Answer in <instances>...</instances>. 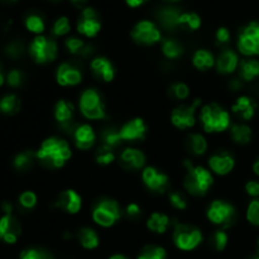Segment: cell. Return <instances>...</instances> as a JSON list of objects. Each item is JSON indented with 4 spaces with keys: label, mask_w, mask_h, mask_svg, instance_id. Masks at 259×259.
<instances>
[{
    "label": "cell",
    "mask_w": 259,
    "mask_h": 259,
    "mask_svg": "<svg viewBox=\"0 0 259 259\" xmlns=\"http://www.w3.org/2000/svg\"><path fill=\"white\" fill-rule=\"evenodd\" d=\"M172 2H179V0H172Z\"/></svg>",
    "instance_id": "e7e4bbea"
},
{
    "label": "cell",
    "mask_w": 259,
    "mask_h": 259,
    "mask_svg": "<svg viewBox=\"0 0 259 259\" xmlns=\"http://www.w3.org/2000/svg\"><path fill=\"white\" fill-rule=\"evenodd\" d=\"M73 141L76 147L81 151H88L94 146L96 141V134L93 126L89 124H81L73 132Z\"/></svg>",
    "instance_id": "d6986e66"
},
{
    "label": "cell",
    "mask_w": 259,
    "mask_h": 259,
    "mask_svg": "<svg viewBox=\"0 0 259 259\" xmlns=\"http://www.w3.org/2000/svg\"><path fill=\"white\" fill-rule=\"evenodd\" d=\"M186 175H185L184 186L194 196H204L214 184V177L209 169L202 166H195L190 161L185 162Z\"/></svg>",
    "instance_id": "7a4b0ae2"
},
{
    "label": "cell",
    "mask_w": 259,
    "mask_h": 259,
    "mask_svg": "<svg viewBox=\"0 0 259 259\" xmlns=\"http://www.w3.org/2000/svg\"><path fill=\"white\" fill-rule=\"evenodd\" d=\"M147 133V125L143 119L134 118L132 120L126 121L119 131L121 141L133 142L143 139Z\"/></svg>",
    "instance_id": "9a60e30c"
},
{
    "label": "cell",
    "mask_w": 259,
    "mask_h": 259,
    "mask_svg": "<svg viewBox=\"0 0 259 259\" xmlns=\"http://www.w3.org/2000/svg\"><path fill=\"white\" fill-rule=\"evenodd\" d=\"M230 136L237 144H248L252 139V129L245 124H234L230 126Z\"/></svg>",
    "instance_id": "83f0119b"
},
{
    "label": "cell",
    "mask_w": 259,
    "mask_h": 259,
    "mask_svg": "<svg viewBox=\"0 0 259 259\" xmlns=\"http://www.w3.org/2000/svg\"><path fill=\"white\" fill-rule=\"evenodd\" d=\"M121 162L124 166L131 167V168L139 169L146 163V156L142 151L136 148H126L121 152L120 156Z\"/></svg>",
    "instance_id": "603a6c76"
},
{
    "label": "cell",
    "mask_w": 259,
    "mask_h": 259,
    "mask_svg": "<svg viewBox=\"0 0 259 259\" xmlns=\"http://www.w3.org/2000/svg\"><path fill=\"white\" fill-rule=\"evenodd\" d=\"M166 250L157 245H147L142 249L137 259H166Z\"/></svg>",
    "instance_id": "d590c367"
},
{
    "label": "cell",
    "mask_w": 259,
    "mask_h": 259,
    "mask_svg": "<svg viewBox=\"0 0 259 259\" xmlns=\"http://www.w3.org/2000/svg\"><path fill=\"white\" fill-rule=\"evenodd\" d=\"M71 2H72V4L75 5V7L82 8L83 5L86 4V2H88V0H71Z\"/></svg>",
    "instance_id": "9f6ffc18"
},
{
    "label": "cell",
    "mask_w": 259,
    "mask_h": 259,
    "mask_svg": "<svg viewBox=\"0 0 259 259\" xmlns=\"http://www.w3.org/2000/svg\"><path fill=\"white\" fill-rule=\"evenodd\" d=\"M56 81L60 86H76L82 81V75L75 66L65 62L57 67Z\"/></svg>",
    "instance_id": "ac0fdd59"
},
{
    "label": "cell",
    "mask_w": 259,
    "mask_h": 259,
    "mask_svg": "<svg viewBox=\"0 0 259 259\" xmlns=\"http://www.w3.org/2000/svg\"><path fill=\"white\" fill-rule=\"evenodd\" d=\"M91 70L93 72L105 82H110L115 77V68L113 63L105 57H96L91 61Z\"/></svg>",
    "instance_id": "ffe728a7"
},
{
    "label": "cell",
    "mask_w": 259,
    "mask_h": 259,
    "mask_svg": "<svg viewBox=\"0 0 259 259\" xmlns=\"http://www.w3.org/2000/svg\"><path fill=\"white\" fill-rule=\"evenodd\" d=\"M78 240L85 249H95L99 247V235L91 228H82L78 230Z\"/></svg>",
    "instance_id": "f546056e"
},
{
    "label": "cell",
    "mask_w": 259,
    "mask_h": 259,
    "mask_svg": "<svg viewBox=\"0 0 259 259\" xmlns=\"http://www.w3.org/2000/svg\"><path fill=\"white\" fill-rule=\"evenodd\" d=\"M239 75L244 81H253L259 76L258 60H243L239 63Z\"/></svg>",
    "instance_id": "4316f807"
},
{
    "label": "cell",
    "mask_w": 259,
    "mask_h": 259,
    "mask_svg": "<svg viewBox=\"0 0 259 259\" xmlns=\"http://www.w3.org/2000/svg\"><path fill=\"white\" fill-rule=\"evenodd\" d=\"M71 30V25H70V22H68V19L66 17H61L58 18L57 20L55 22V24H53V28H52V32L55 35H65L67 34V33H70Z\"/></svg>",
    "instance_id": "ee69618b"
},
{
    "label": "cell",
    "mask_w": 259,
    "mask_h": 259,
    "mask_svg": "<svg viewBox=\"0 0 259 259\" xmlns=\"http://www.w3.org/2000/svg\"><path fill=\"white\" fill-rule=\"evenodd\" d=\"M255 109H257V103L252 98H248V96L238 98L234 105L232 106L233 113L237 114L239 118L244 119V120H250L254 116Z\"/></svg>",
    "instance_id": "7402d4cb"
},
{
    "label": "cell",
    "mask_w": 259,
    "mask_h": 259,
    "mask_svg": "<svg viewBox=\"0 0 259 259\" xmlns=\"http://www.w3.org/2000/svg\"><path fill=\"white\" fill-rule=\"evenodd\" d=\"M25 28H27L29 32L34 33V34H38L39 35L40 33L45 32V22H43L42 17H39V15L37 14H30L28 15L27 18H25Z\"/></svg>",
    "instance_id": "8d00e7d4"
},
{
    "label": "cell",
    "mask_w": 259,
    "mask_h": 259,
    "mask_svg": "<svg viewBox=\"0 0 259 259\" xmlns=\"http://www.w3.org/2000/svg\"><path fill=\"white\" fill-rule=\"evenodd\" d=\"M57 206L60 209H62L63 211L67 212V214L75 215L82 207V199H81L80 195L75 191V190H65V191L61 192L57 197Z\"/></svg>",
    "instance_id": "e0dca14e"
},
{
    "label": "cell",
    "mask_w": 259,
    "mask_h": 259,
    "mask_svg": "<svg viewBox=\"0 0 259 259\" xmlns=\"http://www.w3.org/2000/svg\"><path fill=\"white\" fill-rule=\"evenodd\" d=\"M168 199H169V202H171V205L175 207V209H179V210L187 209L186 199H185L184 195L180 194V192H177V191L171 192L168 196Z\"/></svg>",
    "instance_id": "7dc6e473"
},
{
    "label": "cell",
    "mask_w": 259,
    "mask_h": 259,
    "mask_svg": "<svg viewBox=\"0 0 259 259\" xmlns=\"http://www.w3.org/2000/svg\"><path fill=\"white\" fill-rule=\"evenodd\" d=\"M245 191L249 196L258 197L259 196V182L257 181H249L245 185Z\"/></svg>",
    "instance_id": "816d5d0a"
},
{
    "label": "cell",
    "mask_w": 259,
    "mask_h": 259,
    "mask_svg": "<svg viewBox=\"0 0 259 259\" xmlns=\"http://www.w3.org/2000/svg\"><path fill=\"white\" fill-rule=\"evenodd\" d=\"M179 25L190 30H196L201 25V18L196 13H182L179 20Z\"/></svg>",
    "instance_id": "e575fe53"
},
{
    "label": "cell",
    "mask_w": 259,
    "mask_h": 259,
    "mask_svg": "<svg viewBox=\"0 0 259 259\" xmlns=\"http://www.w3.org/2000/svg\"><path fill=\"white\" fill-rule=\"evenodd\" d=\"M126 215H129L131 218H136L141 215V207H139L138 204H129L125 209Z\"/></svg>",
    "instance_id": "f5cc1de1"
},
{
    "label": "cell",
    "mask_w": 259,
    "mask_h": 259,
    "mask_svg": "<svg viewBox=\"0 0 259 259\" xmlns=\"http://www.w3.org/2000/svg\"><path fill=\"white\" fill-rule=\"evenodd\" d=\"M247 220L252 225L259 227V200L255 199L250 201L247 209Z\"/></svg>",
    "instance_id": "b9f144b4"
},
{
    "label": "cell",
    "mask_w": 259,
    "mask_h": 259,
    "mask_svg": "<svg viewBox=\"0 0 259 259\" xmlns=\"http://www.w3.org/2000/svg\"><path fill=\"white\" fill-rule=\"evenodd\" d=\"M132 38L139 45H154L161 40V32L156 24L149 20H142L137 23L136 27L133 28L131 33Z\"/></svg>",
    "instance_id": "8fae6325"
},
{
    "label": "cell",
    "mask_w": 259,
    "mask_h": 259,
    "mask_svg": "<svg viewBox=\"0 0 259 259\" xmlns=\"http://www.w3.org/2000/svg\"><path fill=\"white\" fill-rule=\"evenodd\" d=\"M35 153H32V152H22V153L17 154L14 158V167L18 169V171H28L30 167L33 166V161H34Z\"/></svg>",
    "instance_id": "836d02e7"
},
{
    "label": "cell",
    "mask_w": 259,
    "mask_h": 259,
    "mask_svg": "<svg viewBox=\"0 0 259 259\" xmlns=\"http://www.w3.org/2000/svg\"><path fill=\"white\" fill-rule=\"evenodd\" d=\"M37 204V195L33 191H24L19 196V205L23 209L30 210Z\"/></svg>",
    "instance_id": "f6af8a7d"
},
{
    "label": "cell",
    "mask_w": 259,
    "mask_h": 259,
    "mask_svg": "<svg viewBox=\"0 0 259 259\" xmlns=\"http://www.w3.org/2000/svg\"><path fill=\"white\" fill-rule=\"evenodd\" d=\"M19 259H53L48 254L47 252L42 249H35V248H30V249L24 250L20 254Z\"/></svg>",
    "instance_id": "bcb514c9"
},
{
    "label": "cell",
    "mask_w": 259,
    "mask_h": 259,
    "mask_svg": "<svg viewBox=\"0 0 259 259\" xmlns=\"http://www.w3.org/2000/svg\"><path fill=\"white\" fill-rule=\"evenodd\" d=\"M109 259H129V258L125 257L124 254H113Z\"/></svg>",
    "instance_id": "680465c9"
},
{
    "label": "cell",
    "mask_w": 259,
    "mask_h": 259,
    "mask_svg": "<svg viewBox=\"0 0 259 259\" xmlns=\"http://www.w3.org/2000/svg\"><path fill=\"white\" fill-rule=\"evenodd\" d=\"M182 13H180L176 8H164L159 13V20L162 25L167 29H174V28L180 27L179 20Z\"/></svg>",
    "instance_id": "f1b7e54d"
},
{
    "label": "cell",
    "mask_w": 259,
    "mask_h": 259,
    "mask_svg": "<svg viewBox=\"0 0 259 259\" xmlns=\"http://www.w3.org/2000/svg\"><path fill=\"white\" fill-rule=\"evenodd\" d=\"M238 67H239V58L234 51L224 50L217 58V68L220 73L228 75L234 72Z\"/></svg>",
    "instance_id": "44dd1931"
},
{
    "label": "cell",
    "mask_w": 259,
    "mask_h": 259,
    "mask_svg": "<svg viewBox=\"0 0 259 259\" xmlns=\"http://www.w3.org/2000/svg\"><path fill=\"white\" fill-rule=\"evenodd\" d=\"M187 147L194 154L201 156L207 151V142L200 133H192L187 138Z\"/></svg>",
    "instance_id": "4dcf8cb0"
},
{
    "label": "cell",
    "mask_w": 259,
    "mask_h": 259,
    "mask_svg": "<svg viewBox=\"0 0 259 259\" xmlns=\"http://www.w3.org/2000/svg\"><path fill=\"white\" fill-rule=\"evenodd\" d=\"M162 52L169 60H176L184 53V47L176 39H166L162 42Z\"/></svg>",
    "instance_id": "d6a6232c"
},
{
    "label": "cell",
    "mask_w": 259,
    "mask_h": 259,
    "mask_svg": "<svg viewBox=\"0 0 259 259\" xmlns=\"http://www.w3.org/2000/svg\"><path fill=\"white\" fill-rule=\"evenodd\" d=\"M114 159H115V154H114L113 149L109 147L101 146L96 152V162L100 166H108V164L113 163Z\"/></svg>",
    "instance_id": "f35d334b"
},
{
    "label": "cell",
    "mask_w": 259,
    "mask_h": 259,
    "mask_svg": "<svg viewBox=\"0 0 259 259\" xmlns=\"http://www.w3.org/2000/svg\"><path fill=\"white\" fill-rule=\"evenodd\" d=\"M215 63L217 60L214 58V55L207 50H197L192 57V65L200 71L209 70Z\"/></svg>",
    "instance_id": "d4e9b609"
},
{
    "label": "cell",
    "mask_w": 259,
    "mask_h": 259,
    "mask_svg": "<svg viewBox=\"0 0 259 259\" xmlns=\"http://www.w3.org/2000/svg\"><path fill=\"white\" fill-rule=\"evenodd\" d=\"M29 53L37 63L52 62L57 57V45L51 38L37 35L29 46Z\"/></svg>",
    "instance_id": "8992f818"
},
{
    "label": "cell",
    "mask_w": 259,
    "mask_h": 259,
    "mask_svg": "<svg viewBox=\"0 0 259 259\" xmlns=\"http://www.w3.org/2000/svg\"><path fill=\"white\" fill-rule=\"evenodd\" d=\"M253 171H254V174L257 175V176H259V158L254 162V164H253Z\"/></svg>",
    "instance_id": "6f0895ef"
},
{
    "label": "cell",
    "mask_w": 259,
    "mask_h": 259,
    "mask_svg": "<svg viewBox=\"0 0 259 259\" xmlns=\"http://www.w3.org/2000/svg\"><path fill=\"white\" fill-rule=\"evenodd\" d=\"M78 105H80L81 114L86 119L101 120V119L106 118L105 106L101 100L100 94L95 89H88V90L83 91L80 96Z\"/></svg>",
    "instance_id": "277c9868"
},
{
    "label": "cell",
    "mask_w": 259,
    "mask_h": 259,
    "mask_svg": "<svg viewBox=\"0 0 259 259\" xmlns=\"http://www.w3.org/2000/svg\"><path fill=\"white\" fill-rule=\"evenodd\" d=\"M2 210H3V212H4V214H12V211H13L12 204H10V202H8V201H4V202H3V205H2Z\"/></svg>",
    "instance_id": "11a10c76"
},
{
    "label": "cell",
    "mask_w": 259,
    "mask_h": 259,
    "mask_svg": "<svg viewBox=\"0 0 259 259\" xmlns=\"http://www.w3.org/2000/svg\"><path fill=\"white\" fill-rule=\"evenodd\" d=\"M258 253H259V240H258Z\"/></svg>",
    "instance_id": "be15d7a7"
},
{
    "label": "cell",
    "mask_w": 259,
    "mask_h": 259,
    "mask_svg": "<svg viewBox=\"0 0 259 259\" xmlns=\"http://www.w3.org/2000/svg\"><path fill=\"white\" fill-rule=\"evenodd\" d=\"M228 239L229 238H228V234L224 230H217L211 237V244L214 247V249L218 250V252L224 250L228 244Z\"/></svg>",
    "instance_id": "ab89813d"
},
{
    "label": "cell",
    "mask_w": 259,
    "mask_h": 259,
    "mask_svg": "<svg viewBox=\"0 0 259 259\" xmlns=\"http://www.w3.org/2000/svg\"><path fill=\"white\" fill-rule=\"evenodd\" d=\"M101 138H103V146L109 147V148L111 149H113L114 147L118 146V144L121 142L119 132L110 131V129H106V131L103 133V136H101Z\"/></svg>",
    "instance_id": "60d3db41"
},
{
    "label": "cell",
    "mask_w": 259,
    "mask_h": 259,
    "mask_svg": "<svg viewBox=\"0 0 259 259\" xmlns=\"http://www.w3.org/2000/svg\"><path fill=\"white\" fill-rule=\"evenodd\" d=\"M4 2H17V0H4Z\"/></svg>",
    "instance_id": "94428289"
},
{
    "label": "cell",
    "mask_w": 259,
    "mask_h": 259,
    "mask_svg": "<svg viewBox=\"0 0 259 259\" xmlns=\"http://www.w3.org/2000/svg\"><path fill=\"white\" fill-rule=\"evenodd\" d=\"M206 217L212 224L229 227L237 217L235 207L224 200H215L210 204L206 211Z\"/></svg>",
    "instance_id": "ba28073f"
},
{
    "label": "cell",
    "mask_w": 259,
    "mask_h": 259,
    "mask_svg": "<svg viewBox=\"0 0 259 259\" xmlns=\"http://www.w3.org/2000/svg\"><path fill=\"white\" fill-rule=\"evenodd\" d=\"M70 144L65 139L51 137L43 141L39 149L35 152V158L39 159L43 164L53 168H61L71 158Z\"/></svg>",
    "instance_id": "6da1fadb"
},
{
    "label": "cell",
    "mask_w": 259,
    "mask_h": 259,
    "mask_svg": "<svg viewBox=\"0 0 259 259\" xmlns=\"http://www.w3.org/2000/svg\"><path fill=\"white\" fill-rule=\"evenodd\" d=\"M22 227L13 214H4L0 218V240L7 244H14L19 238Z\"/></svg>",
    "instance_id": "7c38bea8"
},
{
    "label": "cell",
    "mask_w": 259,
    "mask_h": 259,
    "mask_svg": "<svg viewBox=\"0 0 259 259\" xmlns=\"http://www.w3.org/2000/svg\"><path fill=\"white\" fill-rule=\"evenodd\" d=\"M200 104H201V100H195L190 105H180L175 108L171 114L172 124L181 131L194 126L195 121H196L195 114H196V109L199 108Z\"/></svg>",
    "instance_id": "30bf717a"
},
{
    "label": "cell",
    "mask_w": 259,
    "mask_h": 259,
    "mask_svg": "<svg viewBox=\"0 0 259 259\" xmlns=\"http://www.w3.org/2000/svg\"><path fill=\"white\" fill-rule=\"evenodd\" d=\"M202 242V233L199 228L189 224H176L174 230V243L179 249L194 250Z\"/></svg>",
    "instance_id": "5b68a950"
},
{
    "label": "cell",
    "mask_w": 259,
    "mask_h": 259,
    "mask_svg": "<svg viewBox=\"0 0 259 259\" xmlns=\"http://www.w3.org/2000/svg\"><path fill=\"white\" fill-rule=\"evenodd\" d=\"M169 91H171V95L174 96L175 99H177V100H185V99L189 98L190 95L189 86L184 82L174 83V85L171 86V90Z\"/></svg>",
    "instance_id": "7bdbcfd3"
},
{
    "label": "cell",
    "mask_w": 259,
    "mask_h": 259,
    "mask_svg": "<svg viewBox=\"0 0 259 259\" xmlns=\"http://www.w3.org/2000/svg\"><path fill=\"white\" fill-rule=\"evenodd\" d=\"M19 109L20 100L14 94L5 95L0 100V110H2V113L7 114V115H14V114H17L19 111Z\"/></svg>",
    "instance_id": "1f68e13d"
},
{
    "label": "cell",
    "mask_w": 259,
    "mask_h": 259,
    "mask_svg": "<svg viewBox=\"0 0 259 259\" xmlns=\"http://www.w3.org/2000/svg\"><path fill=\"white\" fill-rule=\"evenodd\" d=\"M235 159L228 152H218L209 158V167L214 174L225 176L234 169Z\"/></svg>",
    "instance_id": "2e32d148"
},
{
    "label": "cell",
    "mask_w": 259,
    "mask_h": 259,
    "mask_svg": "<svg viewBox=\"0 0 259 259\" xmlns=\"http://www.w3.org/2000/svg\"><path fill=\"white\" fill-rule=\"evenodd\" d=\"M5 52H7L8 56H10V57H20L23 53V46L22 43L19 42H12L9 43V45L7 46V48H5Z\"/></svg>",
    "instance_id": "681fc988"
},
{
    "label": "cell",
    "mask_w": 259,
    "mask_h": 259,
    "mask_svg": "<svg viewBox=\"0 0 259 259\" xmlns=\"http://www.w3.org/2000/svg\"><path fill=\"white\" fill-rule=\"evenodd\" d=\"M120 207L115 200L106 199L99 202L93 210V220L103 228H110L120 219Z\"/></svg>",
    "instance_id": "52a82bcc"
},
{
    "label": "cell",
    "mask_w": 259,
    "mask_h": 259,
    "mask_svg": "<svg viewBox=\"0 0 259 259\" xmlns=\"http://www.w3.org/2000/svg\"><path fill=\"white\" fill-rule=\"evenodd\" d=\"M169 224H171L169 218L162 212H153L147 220V228L156 234H164Z\"/></svg>",
    "instance_id": "cb8c5ba5"
},
{
    "label": "cell",
    "mask_w": 259,
    "mask_h": 259,
    "mask_svg": "<svg viewBox=\"0 0 259 259\" xmlns=\"http://www.w3.org/2000/svg\"><path fill=\"white\" fill-rule=\"evenodd\" d=\"M142 180L144 185L154 192H163L168 186V176L154 167H146L142 172Z\"/></svg>",
    "instance_id": "5bb4252c"
},
{
    "label": "cell",
    "mask_w": 259,
    "mask_h": 259,
    "mask_svg": "<svg viewBox=\"0 0 259 259\" xmlns=\"http://www.w3.org/2000/svg\"><path fill=\"white\" fill-rule=\"evenodd\" d=\"M66 48L68 50V52L72 53V55H86L89 52V47L85 45L82 39L76 37L67 38L65 42Z\"/></svg>",
    "instance_id": "74e56055"
},
{
    "label": "cell",
    "mask_w": 259,
    "mask_h": 259,
    "mask_svg": "<svg viewBox=\"0 0 259 259\" xmlns=\"http://www.w3.org/2000/svg\"><path fill=\"white\" fill-rule=\"evenodd\" d=\"M125 2L131 8H137V7H141V5H143L147 0H125Z\"/></svg>",
    "instance_id": "db71d44e"
},
{
    "label": "cell",
    "mask_w": 259,
    "mask_h": 259,
    "mask_svg": "<svg viewBox=\"0 0 259 259\" xmlns=\"http://www.w3.org/2000/svg\"><path fill=\"white\" fill-rule=\"evenodd\" d=\"M200 120L206 133H222L230 128L229 113L215 103L202 106Z\"/></svg>",
    "instance_id": "3957f363"
},
{
    "label": "cell",
    "mask_w": 259,
    "mask_h": 259,
    "mask_svg": "<svg viewBox=\"0 0 259 259\" xmlns=\"http://www.w3.org/2000/svg\"><path fill=\"white\" fill-rule=\"evenodd\" d=\"M7 82L12 88H19L23 83V73L19 70H12L7 75Z\"/></svg>",
    "instance_id": "c3c4849f"
},
{
    "label": "cell",
    "mask_w": 259,
    "mask_h": 259,
    "mask_svg": "<svg viewBox=\"0 0 259 259\" xmlns=\"http://www.w3.org/2000/svg\"><path fill=\"white\" fill-rule=\"evenodd\" d=\"M73 116V105L67 100L57 101L55 106V119L62 125H67Z\"/></svg>",
    "instance_id": "484cf974"
},
{
    "label": "cell",
    "mask_w": 259,
    "mask_h": 259,
    "mask_svg": "<svg viewBox=\"0 0 259 259\" xmlns=\"http://www.w3.org/2000/svg\"><path fill=\"white\" fill-rule=\"evenodd\" d=\"M252 259H259V255H257V257H254V258H252Z\"/></svg>",
    "instance_id": "6125c7cd"
},
{
    "label": "cell",
    "mask_w": 259,
    "mask_h": 259,
    "mask_svg": "<svg viewBox=\"0 0 259 259\" xmlns=\"http://www.w3.org/2000/svg\"><path fill=\"white\" fill-rule=\"evenodd\" d=\"M215 37H217V42L219 43V45H224V43H228L230 40L229 29H228V28H225V27L219 28V29L217 30V34H215Z\"/></svg>",
    "instance_id": "f907efd6"
},
{
    "label": "cell",
    "mask_w": 259,
    "mask_h": 259,
    "mask_svg": "<svg viewBox=\"0 0 259 259\" xmlns=\"http://www.w3.org/2000/svg\"><path fill=\"white\" fill-rule=\"evenodd\" d=\"M101 24L98 18V13L93 8H85L81 14V19L77 23V30L88 38H93L100 32Z\"/></svg>",
    "instance_id": "4fadbf2b"
},
{
    "label": "cell",
    "mask_w": 259,
    "mask_h": 259,
    "mask_svg": "<svg viewBox=\"0 0 259 259\" xmlns=\"http://www.w3.org/2000/svg\"><path fill=\"white\" fill-rule=\"evenodd\" d=\"M238 48L244 56L259 55V23H250L243 28L238 38Z\"/></svg>",
    "instance_id": "9c48e42d"
},
{
    "label": "cell",
    "mask_w": 259,
    "mask_h": 259,
    "mask_svg": "<svg viewBox=\"0 0 259 259\" xmlns=\"http://www.w3.org/2000/svg\"><path fill=\"white\" fill-rule=\"evenodd\" d=\"M4 81H5V78H4V73H3L2 67H0V86H2L3 83H4Z\"/></svg>",
    "instance_id": "91938a15"
}]
</instances>
